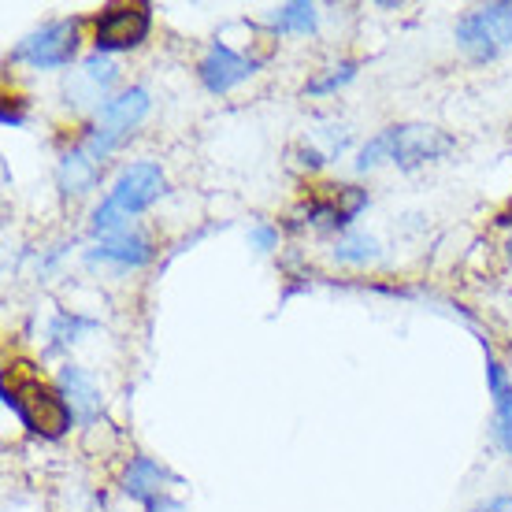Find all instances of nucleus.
I'll return each mask as SVG.
<instances>
[{
  "mask_svg": "<svg viewBox=\"0 0 512 512\" xmlns=\"http://www.w3.org/2000/svg\"><path fill=\"white\" fill-rule=\"evenodd\" d=\"M78 52V26L75 23H49L34 30L30 38L19 41L15 49V60L38 67V71H56V67H67Z\"/></svg>",
  "mask_w": 512,
  "mask_h": 512,
  "instance_id": "7",
  "label": "nucleus"
},
{
  "mask_svg": "<svg viewBox=\"0 0 512 512\" xmlns=\"http://www.w3.org/2000/svg\"><path fill=\"white\" fill-rule=\"evenodd\" d=\"M475 512H512V498L509 494H501V498H490V501H483Z\"/></svg>",
  "mask_w": 512,
  "mask_h": 512,
  "instance_id": "20",
  "label": "nucleus"
},
{
  "mask_svg": "<svg viewBox=\"0 0 512 512\" xmlns=\"http://www.w3.org/2000/svg\"><path fill=\"white\" fill-rule=\"evenodd\" d=\"M271 26H275L279 34H308V30H316V8L305 4V0L282 4V8H275V15H271Z\"/></svg>",
  "mask_w": 512,
  "mask_h": 512,
  "instance_id": "16",
  "label": "nucleus"
},
{
  "mask_svg": "<svg viewBox=\"0 0 512 512\" xmlns=\"http://www.w3.org/2000/svg\"><path fill=\"white\" fill-rule=\"evenodd\" d=\"M386 156L390 164H397L401 171H416L423 164H435L453 149V138L442 134L438 127L427 123H401V127H386Z\"/></svg>",
  "mask_w": 512,
  "mask_h": 512,
  "instance_id": "5",
  "label": "nucleus"
},
{
  "mask_svg": "<svg viewBox=\"0 0 512 512\" xmlns=\"http://www.w3.org/2000/svg\"><path fill=\"white\" fill-rule=\"evenodd\" d=\"M56 179H60V190L67 197H82V193H90L101 179V160L86 149V145H75V149H67L60 167H56Z\"/></svg>",
  "mask_w": 512,
  "mask_h": 512,
  "instance_id": "12",
  "label": "nucleus"
},
{
  "mask_svg": "<svg viewBox=\"0 0 512 512\" xmlns=\"http://www.w3.org/2000/svg\"><path fill=\"white\" fill-rule=\"evenodd\" d=\"M149 26H153L149 4H116V8H108L104 15H97V23H93V45L104 56L108 52L134 49V45L145 41Z\"/></svg>",
  "mask_w": 512,
  "mask_h": 512,
  "instance_id": "6",
  "label": "nucleus"
},
{
  "mask_svg": "<svg viewBox=\"0 0 512 512\" xmlns=\"http://www.w3.org/2000/svg\"><path fill=\"white\" fill-rule=\"evenodd\" d=\"M60 386H64L67 405H71V412H75L78 420H93L97 416V409H101V390H97V383L82 368L67 364L64 372H60Z\"/></svg>",
  "mask_w": 512,
  "mask_h": 512,
  "instance_id": "14",
  "label": "nucleus"
},
{
  "mask_svg": "<svg viewBox=\"0 0 512 512\" xmlns=\"http://www.w3.org/2000/svg\"><path fill=\"white\" fill-rule=\"evenodd\" d=\"M505 253H509V264H512V234H509V242H505Z\"/></svg>",
  "mask_w": 512,
  "mask_h": 512,
  "instance_id": "22",
  "label": "nucleus"
},
{
  "mask_svg": "<svg viewBox=\"0 0 512 512\" xmlns=\"http://www.w3.org/2000/svg\"><path fill=\"white\" fill-rule=\"evenodd\" d=\"M256 67H260V60H249V56H242V52H234L231 45L216 41V45L205 52V60H201L197 71H201L205 90L227 93V90H234L238 82H245V78L253 75Z\"/></svg>",
  "mask_w": 512,
  "mask_h": 512,
  "instance_id": "9",
  "label": "nucleus"
},
{
  "mask_svg": "<svg viewBox=\"0 0 512 512\" xmlns=\"http://www.w3.org/2000/svg\"><path fill=\"white\" fill-rule=\"evenodd\" d=\"M145 116H149V93L141 90V86L116 93V97L97 112V123L90 127V134H86L82 145H86L97 160H104V156H112L119 145L134 134V127H138Z\"/></svg>",
  "mask_w": 512,
  "mask_h": 512,
  "instance_id": "3",
  "label": "nucleus"
},
{
  "mask_svg": "<svg viewBox=\"0 0 512 512\" xmlns=\"http://www.w3.org/2000/svg\"><path fill=\"white\" fill-rule=\"evenodd\" d=\"M353 75H357V64H353V60H346V64L331 67L327 75L312 78V82H308V93H316V97H323V93H334L338 86H346V82H353Z\"/></svg>",
  "mask_w": 512,
  "mask_h": 512,
  "instance_id": "17",
  "label": "nucleus"
},
{
  "mask_svg": "<svg viewBox=\"0 0 512 512\" xmlns=\"http://www.w3.org/2000/svg\"><path fill=\"white\" fill-rule=\"evenodd\" d=\"M86 260H90V264H116V268H141V264L153 260V242L141 231L127 227V231H116V234H108V238H101V242L86 253Z\"/></svg>",
  "mask_w": 512,
  "mask_h": 512,
  "instance_id": "10",
  "label": "nucleus"
},
{
  "mask_svg": "<svg viewBox=\"0 0 512 512\" xmlns=\"http://www.w3.org/2000/svg\"><path fill=\"white\" fill-rule=\"evenodd\" d=\"M4 405L19 412V420L41 438H60L71 427V420H75L67 397L56 394L49 383H41L34 375L4 386Z\"/></svg>",
  "mask_w": 512,
  "mask_h": 512,
  "instance_id": "2",
  "label": "nucleus"
},
{
  "mask_svg": "<svg viewBox=\"0 0 512 512\" xmlns=\"http://www.w3.org/2000/svg\"><path fill=\"white\" fill-rule=\"evenodd\" d=\"M167 190V179L160 164H149V160H138V164H127L119 171V179L112 182V190L104 197L97 212H93V234H108L127 231V219L141 216L145 208H153Z\"/></svg>",
  "mask_w": 512,
  "mask_h": 512,
  "instance_id": "1",
  "label": "nucleus"
},
{
  "mask_svg": "<svg viewBox=\"0 0 512 512\" xmlns=\"http://www.w3.org/2000/svg\"><path fill=\"white\" fill-rule=\"evenodd\" d=\"M167 479H171V475H167L153 457H134L127 475H123V490H127L134 501H145V505H149V501L164 498Z\"/></svg>",
  "mask_w": 512,
  "mask_h": 512,
  "instance_id": "13",
  "label": "nucleus"
},
{
  "mask_svg": "<svg viewBox=\"0 0 512 512\" xmlns=\"http://www.w3.org/2000/svg\"><path fill=\"white\" fill-rule=\"evenodd\" d=\"M457 45L472 60H494L512 45V4H483L457 23Z\"/></svg>",
  "mask_w": 512,
  "mask_h": 512,
  "instance_id": "4",
  "label": "nucleus"
},
{
  "mask_svg": "<svg viewBox=\"0 0 512 512\" xmlns=\"http://www.w3.org/2000/svg\"><path fill=\"white\" fill-rule=\"evenodd\" d=\"M149 512H186L175 498H156L149 501Z\"/></svg>",
  "mask_w": 512,
  "mask_h": 512,
  "instance_id": "21",
  "label": "nucleus"
},
{
  "mask_svg": "<svg viewBox=\"0 0 512 512\" xmlns=\"http://www.w3.org/2000/svg\"><path fill=\"white\" fill-rule=\"evenodd\" d=\"M249 245H253L256 253H271V249L279 245V227H271V223H253V227H249Z\"/></svg>",
  "mask_w": 512,
  "mask_h": 512,
  "instance_id": "19",
  "label": "nucleus"
},
{
  "mask_svg": "<svg viewBox=\"0 0 512 512\" xmlns=\"http://www.w3.org/2000/svg\"><path fill=\"white\" fill-rule=\"evenodd\" d=\"M93 327L97 323L82 320V316H60V320L52 323V338H56V346H67V342H78V334L93 331Z\"/></svg>",
  "mask_w": 512,
  "mask_h": 512,
  "instance_id": "18",
  "label": "nucleus"
},
{
  "mask_svg": "<svg viewBox=\"0 0 512 512\" xmlns=\"http://www.w3.org/2000/svg\"><path fill=\"white\" fill-rule=\"evenodd\" d=\"M375 256H379V242L364 231H346L338 242H334V260H338V264H353V268H360V264H372Z\"/></svg>",
  "mask_w": 512,
  "mask_h": 512,
  "instance_id": "15",
  "label": "nucleus"
},
{
  "mask_svg": "<svg viewBox=\"0 0 512 512\" xmlns=\"http://www.w3.org/2000/svg\"><path fill=\"white\" fill-rule=\"evenodd\" d=\"M483 353H487V386L490 397H494V435L512 457V379L505 372V364L490 353L487 342H483Z\"/></svg>",
  "mask_w": 512,
  "mask_h": 512,
  "instance_id": "11",
  "label": "nucleus"
},
{
  "mask_svg": "<svg viewBox=\"0 0 512 512\" xmlns=\"http://www.w3.org/2000/svg\"><path fill=\"white\" fill-rule=\"evenodd\" d=\"M119 78V67L104 56V52H93L90 60H82L78 71H71L64 82V93H67V104L71 108H97L101 112L104 104L112 101L108 93L116 86Z\"/></svg>",
  "mask_w": 512,
  "mask_h": 512,
  "instance_id": "8",
  "label": "nucleus"
}]
</instances>
